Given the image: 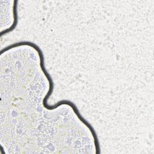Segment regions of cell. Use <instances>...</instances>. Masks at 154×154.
<instances>
[{
    "mask_svg": "<svg viewBox=\"0 0 154 154\" xmlns=\"http://www.w3.org/2000/svg\"><path fill=\"white\" fill-rule=\"evenodd\" d=\"M17 2H18V1H14L13 2V24L12 25L2 31L1 32V36L3 35L4 34H7V33H8L11 31H12L17 26V23H18V15H17Z\"/></svg>",
    "mask_w": 154,
    "mask_h": 154,
    "instance_id": "cell-1",
    "label": "cell"
}]
</instances>
